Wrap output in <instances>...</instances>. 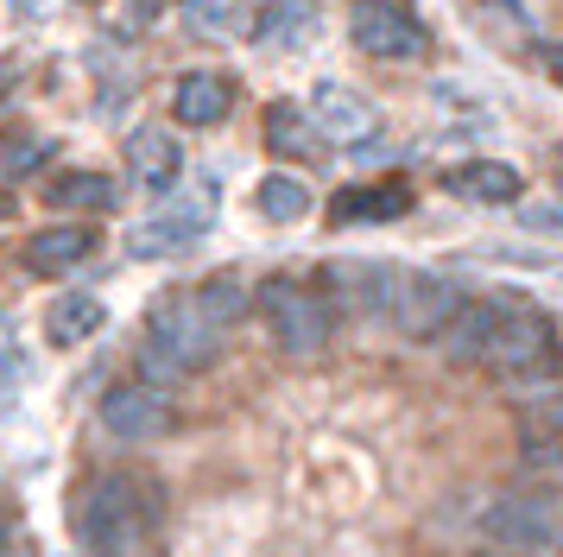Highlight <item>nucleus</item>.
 I'll return each instance as SVG.
<instances>
[{"label":"nucleus","mask_w":563,"mask_h":557,"mask_svg":"<svg viewBox=\"0 0 563 557\" xmlns=\"http://www.w3.org/2000/svg\"><path fill=\"white\" fill-rule=\"evenodd\" d=\"M158 526V488L146 476H102L77 506V532L89 557H128L146 545V532Z\"/></svg>","instance_id":"nucleus-1"},{"label":"nucleus","mask_w":563,"mask_h":557,"mask_svg":"<svg viewBox=\"0 0 563 557\" xmlns=\"http://www.w3.org/2000/svg\"><path fill=\"white\" fill-rule=\"evenodd\" d=\"M558 361H563V342H558L551 310L519 298V292H500L494 298V336H487L482 368L500 380H551Z\"/></svg>","instance_id":"nucleus-2"},{"label":"nucleus","mask_w":563,"mask_h":557,"mask_svg":"<svg viewBox=\"0 0 563 557\" xmlns=\"http://www.w3.org/2000/svg\"><path fill=\"white\" fill-rule=\"evenodd\" d=\"M222 349V324H209V310L190 298H165L153 304V317H146V349H140V368L153 380H184L209 368Z\"/></svg>","instance_id":"nucleus-3"},{"label":"nucleus","mask_w":563,"mask_h":557,"mask_svg":"<svg viewBox=\"0 0 563 557\" xmlns=\"http://www.w3.org/2000/svg\"><path fill=\"white\" fill-rule=\"evenodd\" d=\"M482 532L507 557H558L563 551V488H507L482 513Z\"/></svg>","instance_id":"nucleus-4"},{"label":"nucleus","mask_w":563,"mask_h":557,"mask_svg":"<svg viewBox=\"0 0 563 557\" xmlns=\"http://www.w3.org/2000/svg\"><path fill=\"white\" fill-rule=\"evenodd\" d=\"M254 304L285 354H317L330 342V304L317 298L305 278H266L254 292Z\"/></svg>","instance_id":"nucleus-5"},{"label":"nucleus","mask_w":563,"mask_h":557,"mask_svg":"<svg viewBox=\"0 0 563 557\" xmlns=\"http://www.w3.org/2000/svg\"><path fill=\"white\" fill-rule=\"evenodd\" d=\"M462 304L468 298L456 292V278H443V273H399L393 278V324L411 342H437Z\"/></svg>","instance_id":"nucleus-6"},{"label":"nucleus","mask_w":563,"mask_h":557,"mask_svg":"<svg viewBox=\"0 0 563 557\" xmlns=\"http://www.w3.org/2000/svg\"><path fill=\"white\" fill-rule=\"evenodd\" d=\"M349 32H355V45L374 51V57H418V51L431 45L424 20L406 13V7H393V0H361Z\"/></svg>","instance_id":"nucleus-7"},{"label":"nucleus","mask_w":563,"mask_h":557,"mask_svg":"<svg viewBox=\"0 0 563 557\" xmlns=\"http://www.w3.org/2000/svg\"><path fill=\"white\" fill-rule=\"evenodd\" d=\"M102 425H108V437H121V444L158 437V430H172V400L158 393L153 380L114 386V393H102Z\"/></svg>","instance_id":"nucleus-8"},{"label":"nucleus","mask_w":563,"mask_h":557,"mask_svg":"<svg viewBox=\"0 0 563 557\" xmlns=\"http://www.w3.org/2000/svg\"><path fill=\"white\" fill-rule=\"evenodd\" d=\"M203 228H209V203H184V209H165V216H153V222L133 228L128 253H133V260H165V253L190 248Z\"/></svg>","instance_id":"nucleus-9"},{"label":"nucleus","mask_w":563,"mask_h":557,"mask_svg":"<svg viewBox=\"0 0 563 557\" xmlns=\"http://www.w3.org/2000/svg\"><path fill=\"white\" fill-rule=\"evenodd\" d=\"M519 462L526 469H563V393H544L519 412Z\"/></svg>","instance_id":"nucleus-10"},{"label":"nucleus","mask_w":563,"mask_h":557,"mask_svg":"<svg viewBox=\"0 0 563 557\" xmlns=\"http://www.w3.org/2000/svg\"><path fill=\"white\" fill-rule=\"evenodd\" d=\"M310 121L323 127V140H367L380 114H374V101L361 96V89H342V83H323L317 96H310Z\"/></svg>","instance_id":"nucleus-11"},{"label":"nucleus","mask_w":563,"mask_h":557,"mask_svg":"<svg viewBox=\"0 0 563 557\" xmlns=\"http://www.w3.org/2000/svg\"><path fill=\"white\" fill-rule=\"evenodd\" d=\"M89 253H96V228H82V222L38 228V234L26 241V273H38V278H52V273H77Z\"/></svg>","instance_id":"nucleus-12"},{"label":"nucleus","mask_w":563,"mask_h":557,"mask_svg":"<svg viewBox=\"0 0 563 557\" xmlns=\"http://www.w3.org/2000/svg\"><path fill=\"white\" fill-rule=\"evenodd\" d=\"M443 190L468 203H519L526 197V177L512 172L507 159H468V165H450L443 172Z\"/></svg>","instance_id":"nucleus-13"},{"label":"nucleus","mask_w":563,"mask_h":557,"mask_svg":"<svg viewBox=\"0 0 563 557\" xmlns=\"http://www.w3.org/2000/svg\"><path fill=\"white\" fill-rule=\"evenodd\" d=\"M229 108H234V89H229V76H216V70H184L178 89H172V114L184 127H216V121H229Z\"/></svg>","instance_id":"nucleus-14"},{"label":"nucleus","mask_w":563,"mask_h":557,"mask_svg":"<svg viewBox=\"0 0 563 557\" xmlns=\"http://www.w3.org/2000/svg\"><path fill=\"white\" fill-rule=\"evenodd\" d=\"M411 209L406 184H349L342 197L330 203V222L335 228H355V222H399Z\"/></svg>","instance_id":"nucleus-15"},{"label":"nucleus","mask_w":563,"mask_h":557,"mask_svg":"<svg viewBox=\"0 0 563 557\" xmlns=\"http://www.w3.org/2000/svg\"><path fill=\"white\" fill-rule=\"evenodd\" d=\"M128 172L140 177L146 190H172L178 172H184L178 140H172V133H158V127H140V133L128 140Z\"/></svg>","instance_id":"nucleus-16"},{"label":"nucleus","mask_w":563,"mask_h":557,"mask_svg":"<svg viewBox=\"0 0 563 557\" xmlns=\"http://www.w3.org/2000/svg\"><path fill=\"white\" fill-rule=\"evenodd\" d=\"M487 336H494V298H468L456 317H450V329H443L437 342H443V354H450L456 368H482Z\"/></svg>","instance_id":"nucleus-17"},{"label":"nucleus","mask_w":563,"mask_h":557,"mask_svg":"<svg viewBox=\"0 0 563 557\" xmlns=\"http://www.w3.org/2000/svg\"><path fill=\"white\" fill-rule=\"evenodd\" d=\"M266 146L279 159H323V127L310 121L298 101H273L266 108Z\"/></svg>","instance_id":"nucleus-18"},{"label":"nucleus","mask_w":563,"mask_h":557,"mask_svg":"<svg viewBox=\"0 0 563 557\" xmlns=\"http://www.w3.org/2000/svg\"><path fill=\"white\" fill-rule=\"evenodd\" d=\"M102 324H108V304L89 298V292H70V298H57L52 310H45V342H52V349H77V342H89Z\"/></svg>","instance_id":"nucleus-19"},{"label":"nucleus","mask_w":563,"mask_h":557,"mask_svg":"<svg viewBox=\"0 0 563 557\" xmlns=\"http://www.w3.org/2000/svg\"><path fill=\"white\" fill-rule=\"evenodd\" d=\"M254 32L266 45H305L310 32H317V0H266Z\"/></svg>","instance_id":"nucleus-20"},{"label":"nucleus","mask_w":563,"mask_h":557,"mask_svg":"<svg viewBox=\"0 0 563 557\" xmlns=\"http://www.w3.org/2000/svg\"><path fill=\"white\" fill-rule=\"evenodd\" d=\"M393 278L386 266H330V285L342 304H355V310H380V304H393Z\"/></svg>","instance_id":"nucleus-21"},{"label":"nucleus","mask_w":563,"mask_h":557,"mask_svg":"<svg viewBox=\"0 0 563 557\" xmlns=\"http://www.w3.org/2000/svg\"><path fill=\"white\" fill-rule=\"evenodd\" d=\"M254 203H260V216H266V222H305V209H310V190L298 184V177L273 172V177H260Z\"/></svg>","instance_id":"nucleus-22"},{"label":"nucleus","mask_w":563,"mask_h":557,"mask_svg":"<svg viewBox=\"0 0 563 557\" xmlns=\"http://www.w3.org/2000/svg\"><path fill=\"white\" fill-rule=\"evenodd\" d=\"M45 197L64 203V209H108V203H114V184H108L102 172H57Z\"/></svg>","instance_id":"nucleus-23"},{"label":"nucleus","mask_w":563,"mask_h":557,"mask_svg":"<svg viewBox=\"0 0 563 557\" xmlns=\"http://www.w3.org/2000/svg\"><path fill=\"white\" fill-rule=\"evenodd\" d=\"M197 304L209 310V324H222V329H229V324H234V317H241V310H247L254 298H247L241 285H229V278H209L203 292H197Z\"/></svg>","instance_id":"nucleus-24"},{"label":"nucleus","mask_w":563,"mask_h":557,"mask_svg":"<svg viewBox=\"0 0 563 557\" xmlns=\"http://www.w3.org/2000/svg\"><path fill=\"white\" fill-rule=\"evenodd\" d=\"M38 159H45V146H38V140H26V133H13V140H7V159H0V172L20 177V172H32Z\"/></svg>","instance_id":"nucleus-25"},{"label":"nucleus","mask_w":563,"mask_h":557,"mask_svg":"<svg viewBox=\"0 0 563 557\" xmlns=\"http://www.w3.org/2000/svg\"><path fill=\"white\" fill-rule=\"evenodd\" d=\"M526 228H538V234H563V197L558 203H526Z\"/></svg>","instance_id":"nucleus-26"},{"label":"nucleus","mask_w":563,"mask_h":557,"mask_svg":"<svg viewBox=\"0 0 563 557\" xmlns=\"http://www.w3.org/2000/svg\"><path fill=\"white\" fill-rule=\"evenodd\" d=\"M544 70H551V83H563V51H551V57H544Z\"/></svg>","instance_id":"nucleus-27"},{"label":"nucleus","mask_w":563,"mask_h":557,"mask_svg":"<svg viewBox=\"0 0 563 557\" xmlns=\"http://www.w3.org/2000/svg\"><path fill=\"white\" fill-rule=\"evenodd\" d=\"M0 538H7V506H0Z\"/></svg>","instance_id":"nucleus-28"},{"label":"nucleus","mask_w":563,"mask_h":557,"mask_svg":"<svg viewBox=\"0 0 563 557\" xmlns=\"http://www.w3.org/2000/svg\"><path fill=\"white\" fill-rule=\"evenodd\" d=\"M0 222H7V197H0Z\"/></svg>","instance_id":"nucleus-29"},{"label":"nucleus","mask_w":563,"mask_h":557,"mask_svg":"<svg viewBox=\"0 0 563 557\" xmlns=\"http://www.w3.org/2000/svg\"><path fill=\"white\" fill-rule=\"evenodd\" d=\"M494 557H507V551H494Z\"/></svg>","instance_id":"nucleus-30"}]
</instances>
